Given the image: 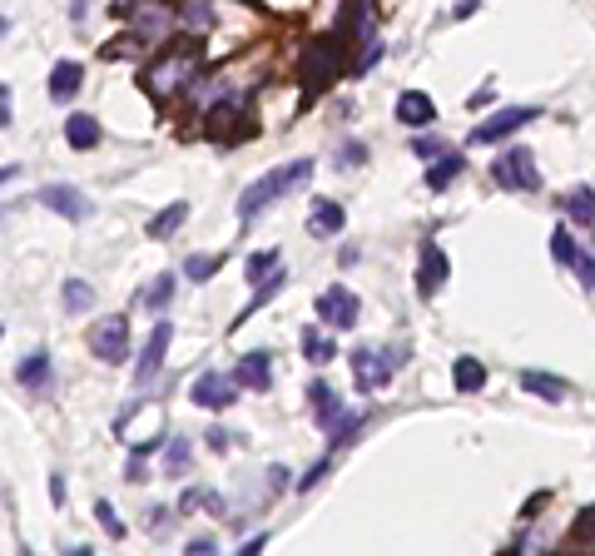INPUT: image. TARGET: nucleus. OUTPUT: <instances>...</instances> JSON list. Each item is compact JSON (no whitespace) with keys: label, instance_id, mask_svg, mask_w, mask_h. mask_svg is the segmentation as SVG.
<instances>
[{"label":"nucleus","instance_id":"obj_20","mask_svg":"<svg viewBox=\"0 0 595 556\" xmlns=\"http://www.w3.org/2000/svg\"><path fill=\"white\" fill-rule=\"evenodd\" d=\"M442 283H446V254L432 244V239H427V244H422V278H417V289L436 293Z\"/></svg>","mask_w":595,"mask_h":556},{"label":"nucleus","instance_id":"obj_34","mask_svg":"<svg viewBox=\"0 0 595 556\" xmlns=\"http://www.w3.org/2000/svg\"><path fill=\"white\" fill-rule=\"evenodd\" d=\"M571 546H591V552H595V507L571 526Z\"/></svg>","mask_w":595,"mask_h":556},{"label":"nucleus","instance_id":"obj_16","mask_svg":"<svg viewBox=\"0 0 595 556\" xmlns=\"http://www.w3.org/2000/svg\"><path fill=\"white\" fill-rule=\"evenodd\" d=\"M50 378H55V368H50V353H45V348H35V353L15 368V383H21L25 393H45V387H50Z\"/></svg>","mask_w":595,"mask_h":556},{"label":"nucleus","instance_id":"obj_21","mask_svg":"<svg viewBox=\"0 0 595 556\" xmlns=\"http://www.w3.org/2000/svg\"><path fill=\"white\" fill-rule=\"evenodd\" d=\"M521 387H526V393H536V397H546V403H561V397L571 393V383H565V378L536 373V368H526V373H521Z\"/></svg>","mask_w":595,"mask_h":556},{"label":"nucleus","instance_id":"obj_43","mask_svg":"<svg viewBox=\"0 0 595 556\" xmlns=\"http://www.w3.org/2000/svg\"><path fill=\"white\" fill-rule=\"evenodd\" d=\"M209 552H213L209 536H194V542H189V556H209Z\"/></svg>","mask_w":595,"mask_h":556},{"label":"nucleus","instance_id":"obj_23","mask_svg":"<svg viewBox=\"0 0 595 556\" xmlns=\"http://www.w3.org/2000/svg\"><path fill=\"white\" fill-rule=\"evenodd\" d=\"M238 383L268 393V387H273V358H268V353H248L244 363H238Z\"/></svg>","mask_w":595,"mask_h":556},{"label":"nucleus","instance_id":"obj_27","mask_svg":"<svg viewBox=\"0 0 595 556\" xmlns=\"http://www.w3.org/2000/svg\"><path fill=\"white\" fill-rule=\"evenodd\" d=\"M461 169H467V160H461V154H442V160H436L432 169H427V189H432V194H442V189H446L452 179H457Z\"/></svg>","mask_w":595,"mask_h":556},{"label":"nucleus","instance_id":"obj_11","mask_svg":"<svg viewBox=\"0 0 595 556\" xmlns=\"http://www.w3.org/2000/svg\"><path fill=\"white\" fill-rule=\"evenodd\" d=\"M169 338H174L169 323H154V333H149V343H144V353H139V363H134V387L154 383V373L164 368V353H169Z\"/></svg>","mask_w":595,"mask_h":556},{"label":"nucleus","instance_id":"obj_24","mask_svg":"<svg viewBox=\"0 0 595 556\" xmlns=\"http://www.w3.org/2000/svg\"><path fill=\"white\" fill-rule=\"evenodd\" d=\"M308 407L318 413V422H323V428H332V417L342 413V397L332 393L328 383H313V387H308Z\"/></svg>","mask_w":595,"mask_h":556},{"label":"nucleus","instance_id":"obj_29","mask_svg":"<svg viewBox=\"0 0 595 556\" xmlns=\"http://www.w3.org/2000/svg\"><path fill=\"white\" fill-rule=\"evenodd\" d=\"M179 25H184V30H194V35L209 30V25H213V0H184V5H179Z\"/></svg>","mask_w":595,"mask_h":556},{"label":"nucleus","instance_id":"obj_22","mask_svg":"<svg viewBox=\"0 0 595 556\" xmlns=\"http://www.w3.org/2000/svg\"><path fill=\"white\" fill-rule=\"evenodd\" d=\"M452 383H457V393H481V387H487V363L461 353L457 363H452Z\"/></svg>","mask_w":595,"mask_h":556},{"label":"nucleus","instance_id":"obj_40","mask_svg":"<svg viewBox=\"0 0 595 556\" xmlns=\"http://www.w3.org/2000/svg\"><path fill=\"white\" fill-rule=\"evenodd\" d=\"M412 154H417V160H432V154H442V144H436V139H417Z\"/></svg>","mask_w":595,"mask_h":556},{"label":"nucleus","instance_id":"obj_26","mask_svg":"<svg viewBox=\"0 0 595 556\" xmlns=\"http://www.w3.org/2000/svg\"><path fill=\"white\" fill-rule=\"evenodd\" d=\"M303 353H308V363H332V358H338V343L328 338V333L323 328H303Z\"/></svg>","mask_w":595,"mask_h":556},{"label":"nucleus","instance_id":"obj_10","mask_svg":"<svg viewBox=\"0 0 595 556\" xmlns=\"http://www.w3.org/2000/svg\"><path fill=\"white\" fill-rule=\"evenodd\" d=\"M551 254H556V264H565L575 278H581V289H595V258L571 239V229H556L551 234Z\"/></svg>","mask_w":595,"mask_h":556},{"label":"nucleus","instance_id":"obj_28","mask_svg":"<svg viewBox=\"0 0 595 556\" xmlns=\"http://www.w3.org/2000/svg\"><path fill=\"white\" fill-rule=\"evenodd\" d=\"M184 219H189V204H169V209H160V214H154V219H149V239H169L174 234V229H179L184 224Z\"/></svg>","mask_w":595,"mask_h":556},{"label":"nucleus","instance_id":"obj_1","mask_svg":"<svg viewBox=\"0 0 595 556\" xmlns=\"http://www.w3.org/2000/svg\"><path fill=\"white\" fill-rule=\"evenodd\" d=\"M199 60H203V50H199V40H189L184 50H169L164 60H154L144 70V90L154 100H174V95H184V90L194 85V75H199Z\"/></svg>","mask_w":595,"mask_h":556},{"label":"nucleus","instance_id":"obj_25","mask_svg":"<svg viewBox=\"0 0 595 556\" xmlns=\"http://www.w3.org/2000/svg\"><path fill=\"white\" fill-rule=\"evenodd\" d=\"M169 299H174V274H160L149 289H139V308H149V313H164Z\"/></svg>","mask_w":595,"mask_h":556},{"label":"nucleus","instance_id":"obj_44","mask_svg":"<svg viewBox=\"0 0 595 556\" xmlns=\"http://www.w3.org/2000/svg\"><path fill=\"white\" fill-rule=\"evenodd\" d=\"M50 497H55V502L65 507V477H60V472H55V477H50Z\"/></svg>","mask_w":595,"mask_h":556},{"label":"nucleus","instance_id":"obj_37","mask_svg":"<svg viewBox=\"0 0 595 556\" xmlns=\"http://www.w3.org/2000/svg\"><path fill=\"white\" fill-rule=\"evenodd\" d=\"M362 160H367V150H362L358 139H348V144H342V150H338V164H342V169H358Z\"/></svg>","mask_w":595,"mask_h":556},{"label":"nucleus","instance_id":"obj_2","mask_svg":"<svg viewBox=\"0 0 595 556\" xmlns=\"http://www.w3.org/2000/svg\"><path fill=\"white\" fill-rule=\"evenodd\" d=\"M308 174H313V164H308V160H293V164H283V169L263 174V179H258V184H248V194L238 199V219H254L258 209H268L273 199H283L288 189L308 184Z\"/></svg>","mask_w":595,"mask_h":556},{"label":"nucleus","instance_id":"obj_42","mask_svg":"<svg viewBox=\"0 0 595 556\" xmlns=\"http://www.w3.org/2000/svg\"><path fill=\"white\" fill-rule=\"evenodd\" d=\"M125 477H129V482H144V477H149V472H144V457H139V452H134V457H129Z\"/></svg>","mask_w":595,"mask_h":556},{"label":"nucleus","instance_id":"obj_33","mask_svg":"<svg viewBox=\"0 0 595 556\" xmlns=\"http://www.w3.org/2000/svg\"><path fill=\"white\" fill-rule=\"evenodd\" d=\"M184 274H189L194 283H203V278L219 274V258H213V254H189V258H184Z\"/></svg>","mask_w":595,"mask_h":556},{"label":"nucleus","instance_id":"obj_31","mask_svg":"<svg viewBox=\"0 0 595 556\" xmlns=\"http://www.w3.org/2000/svg\"><path fill=\"white\" fill-rule=\"evenodd\" d=\"M358 428H362V413H348V407H342V413L332 417V428H328V442H332V447H342V442L358 438Z\"/></svg>","mask_w":595,"mask_h":556},{"label":"nucleus","instance_id":"obj_12","mask_svg":"<svg viewBox=\"0 0 595 556\" xmlns=\"http://www.w3.org/2000/svg\"><path fill=\"white\" fill-rule=\"evenodd\" d=\"M189 397L199 407H229L238 397V373H199V383L189 387Z\"/></svg>","mask_w":595,"mask_h":556},{"label":"nucleus","instance_id":"obj_3","mask_svg":"<svg viewBox=\"0 0 595 556\" xmlns=\"http://www.w3.org/2000/svg\"><path fill=\"white\" fill-rule=\"evenodd\" d=\"M342 40H348V35H318V40H308V50H303V60H298V75H303L308 95H318V90L338 75Z\"/></svg>","mask_w":595,"mask_h":556},{"label":"nucleus","instance_id":"obj_30","mask_svg":"<svg viewBox=\"0 0 595 556\" xmlns=\"http://www.w3.org/2000/svg\"><path fill=\"white\" fill-rule=\"evenodd\" d=\"M95 308V289L85 278H65V313H90Z\"/></svg>","mask_w":595,"mask_h":556},{"label":"nucleus","instance_id":"obj_17","mask_svg":"<svg viewBox=\"0 0 595 556\" xmlns=\"http://www.w3.org/2000/svg\"><path fill=\"white\" fill-rule=\"evenodd\" d=\"M561 209H565V219H575L581 229H591V234H595V189H585V184L565 189L561 194Z\"/></svg>","mask_w":595,"mask_h":556},{"label":"nucleus","instance_id":"obj_5","mask_svg":"<svg viewBox=\"0 0 595 556\" xmlns=\"http://www.w3.org/2000/svg\"><path fill=\"white\" fill-rule=\"evenodd\" d=\"M491 179H496L501 189H516V194L541 189V169H536V154L526 150V144H516V150L496 154V164H491Z\"/></svg>","mask_w":595,"mask_h":556},{"label":"nucleus","instance_id":"obj_6","mask_svg":"<svg viewBox=\"0 0 595 556\" xmlns=\"http://www.w3.org/2000/svg\"><path fill=\"white\" fill-rule=\"evenodd\" d=\"M358 293L348 289V283H332V289H323L318 293V323L323 328H338V333H348L352 323H358Z\"/></svg>","mask_w":595,"mask_h":556},{"label":"nucleus","instance_id":"obj_18","mask_svg":"<svg viewBox=\"0 0 595 556\" xmlns=\"http://www.w3.org/2000/svg\"><path fill=\"white\" fill-rule=\"evenodd\" d=\"M85 85V70H80V65L74 60H60L50 70V100L55 105H65V100H74V90Z\"/></svg>","mask_w":595,"mask_h":556},{"label":"nucleus","instance_id":"obj_13","mask_svg":"<svg viewBox=\"0 0 595 556\" xmlns=\"http://www.w3.org/2000/svg\"><path fill=\"white\" fill-rule=\"evenodd\" d=\"M40 204H45V209H55L60 219H70V224L90 219V209H95V204H90L80 189H70V184H50V189H40Z\"/></svg>","mask_w":595,"mask_h":556},{"label":"nucleus","instance_id":"obj_39","mask_svg":"<svg viewBox=\"0 0 595 556\" xmlns=\"http://www.w3.org/2000/svg\"><path fill=\"white\" fill-rule=\"evenodd\" d=\"M229 442H234V438H229V428H209V447L213 452H229Z\"/></svg>","mask_w":595,"mask_h":556},{"label":"nucleus","instance_id":"obj_14","mask_svg":"<svg viewBox=\"0 0 595 556\" xmlns=\"http://www.w3.org/2000/svg\"><path fill=\"white\" fill-rule=\"evenodd\" d=\"M342 224H348V214H342L338 199H313V214H308V234L313 239H338Z\"/></svg>","mask_w":595,"mask_h":556},{"label":"nucleus","instance_id":"obj_41","mask_svg":"<svg viewBox=\"0 0 595 556\" xmlns=\"http://www.w3.org/2000/svg\"><path fill=\"white\" fill-rule=\"evenodd\" d=\"M263 546H268V536H263V532H258V536H248V542H244V546H238V556H258V552H263Z\"/></svg>","mask_w":595,"mask_h":556},{"label":"nucleus","instance_id":"obj_32","mask_svg":"<svg viewBox=\"0 0 595 556\" xmlns=\"http://www.w3.org/2000/svg\"><path fill=\"white\" fill-rule=\"evenodd\" d=\"M164 467H169V477H179V472H189V467H194V447H189V438H174L169 447H164Z\"/></svg>","mask_w":595,"mask_h":556},{"label":"nucleus","instance_id":"obj_4","mask_svg":"<svg viewBox=\"0 0 595 556\" xmlns=\"http://www.w3.org/2000/svg\"><path fill=\"white\" fill-rule=\"evenodd\" d=\"M397 358L402 353H387V348H372V343L352 348V383H358V393H383L392 383Z\"/></svg>","mask_w":595,"mask_h":556},{"label":"nucleus","instance_id":"obj_19","mask_svg":"<svg viewBox=\"0 0 595 556\" xmlns=\"http://www.w3.org/2000/svg\"><path fill=\"white\" fill-rule=\"evenodd\" d=\"M65 139H70V150H95L99 144V115H70L65 119Z\"/></svg>","mask_w":595,"mask_h":556},{"label":"nucleus","instance_id":"obj_8","mask_svg":"<svg viewBox=\"0 0 595 556\" xmlns=\"http://www.w3.org/2000/svg\"><path fill=\"white\" fill-rule=\"evenodd\" d=\"M90 348L99 353V363H125L129 358V318L125 313H109V318L90 333Z\"/></svg>","mask_w":595,"mask_h":556},{"label":"nucleus","instance_id":"obj_35","mask_svg":"<svg viewBox=\"0 0 595 556\" xmlns=\"http://www.w3.org/2000/svg\"><path fill=\"white\" fill-rule=\"evenodd\" d=\"M268 274H278V254H273V248H268V254H254V258H248V278H254V283H263Z\"/></svg>","mask_w":595,"mask_h":556},{"label":"nucleus","instance_id":"obj_38","mask_svg":"<svg viewBox=\"0 0 595 556\" xmlns=\"http://www.w3.org/2000/svg\"><path fill=\"white\" fill-rule=\"evenodd\" d=\"M323 472H328V457H323L318 467H308V472H303V477H298V487H318V482H323Z\"/></svg>","mask_w":595,"mask_h":556},{"label":"nucleus","instance_id":"obj_36","mask_svg":"<svg viewBox=\"0 0 595 556\" xmlns=\"http://www.w3.org/2000/svg\"><path fill=\"white\" fill-rule=\"evenodd\" d=\"M95 517H99V526L109 532V542H119V536H125V522L115 517V507H109V502H95Z\"/></svg>","mask_w":595,"mask_h":556},{"label":"nucleus","instance_id":"obj_7","mask_svg":"<svg viewBox=\"0 0 595 556\" xmlns=\"http://www.w3.org/2000/svg\"><path fill=\"white\" fill-rule=\"evenodd\" d=\"M536 115H541L536 105H511V109H501V115L481 119V125L471 129V144H496V139H506V135H516V129H526Z\"/></svg>","mask_w":595,"mask_h":556},{"label":"nucleus","instance_id":"obj_9","mask_svg":"<svg viewBox=\"0 0 595 556\" xmlns=\"http://www.w3.org/2000/svg\"><path fill=\"white\" fill-rule=\"evenodd\" d=\"M174 21H179V11H169L164 0H139V5H129V25H134L139 40H164V35L174 30Z\"/></svg>","mask_w":595,"mask_h":556},{"label":"nucleus","instance_id":"obj_15","mask_svg":"<svg viewBox=\"0 0 595 556\" xmlns=\"http://www.w3.org/2000/svg\"><path fill=\"white\" fill-rule=\"evenodd\" d=\"M397 119H402V125H412V129H427L436 119L432 95H422V90H402V95H397Z\"/></svg>","mask_w":595,"mask_h":556}]
</instances>
